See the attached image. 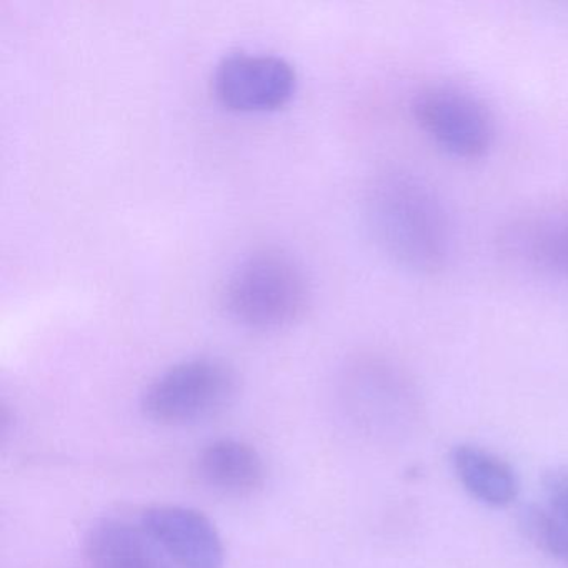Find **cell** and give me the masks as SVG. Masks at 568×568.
<instances>
[{
    "label": "cell",
    "instance_id": "cell-10",
    "mask_svg": "<svg viewBox=\"0 0 568 568\" xmlns=\"http://www.w3.org/2000/svg\"><path fill=\"white\" fill-rule=\"evenodd\" d=\"M85 555L94 568H179L141 525L115 518L92 525Z\"/></svg>",
    "mask_w": 568,
    "mask_h": 568
},
{
    "label": "cell",
    "instance_id": "cell-1",
    "mask_svg": "<svg viewBox=\"0 0 568 568\" xmlns=\"http://www.w3.org/2000/svg\"><path fill=\"white\" fill-rule=\"evenodd\" d=\"M368 234L395 264L415 274L444 271L454 251V227L438 192L414 172L388 169L364 195Z\"/></svg>",
    "mask_w": 568,
    "mask_h": 568
},
{
    "label": "cell",
    "instance_id": "cell-2",
    "mask_svg": "<svg viewBox=\"0 0 568 568\" xmlns=\"http://www.w3.org/2000/svg\"><path fill=\"white\" fill-rule=\"evenodd\" d=\"M311 287L295 258L281 248H258L229 272L222 285L225 314L248 331L291 327L307 311Z\"/></svg>",
    "mask_w": 568,
    "mask_h": 568
},
{
    "label": "cell",
    "instance_id": "cell-13",
    "mask_svg": "<svg viewBox=\"0 0 568 568\" xmlns=\"http://www.w3.org/2000/svg\"><path fill=\"white\" fill-rule=\"evenodd\" d=\"M547 507L568 525V468H557L544 480Z\"/></svg>",
    "mask_w": 568,
    "mask_h": 568
},
{
    "label": "cell",
    "instance_id": "cell-8",
    "mask_svg": "<svg viewBox=\"0 0 568 568\" xmlns=\"http://www.w3.org/2000/svg\"><path fill=\"white\" fill-rule=\"evenodd\" d=\"M139 525L179 568H225L224 540L204 511L154 505L142 511Z\"/></svg>",
    "mask_w": 568,
    "mask_h": 568
},
{
    "label": "cell",
    "instance_id": "cell-7",
    "mask_svg": "<svg viewBox=\"0 0 568 568\" xmlns=\"http://www.w3.org/2000/svg\"><path fill=\"white\" fill-rule=\"evenodd\" d=\"M497 248L520 271L568 284V209H534L508 219Z\"/></svg>",
    "mask_w": 568,
    "mask_h": 568
},
{
    "label": "cell",
    "instance_id": "cell-12",
    "mask_svg": "<svg viewBox=\"0 0 568 568\" xmlns=\"http://www.w3.org/2000/svg\"><path fill=\"white\" fill-rule=\"evenodd\" d=\"M525 537L548 557L568 567V525L547 505H528L520 511Z\"/></svg>",
    "mask_w": 568,
    "mask_h": 568
},
{
    "label": "cell",
    "instance_id": "cell-11",
    "mask_svg": "<svg viewBox=\"0 0 568 568\" xmlns=\"http://www.w3.org/2000/svg\"><path fill=\"white\" fill-rule=\"evenodd\" d=\"M452 467L465 490L488 507H507L518 495L514 468L491 452L475 445L452 450Z\"/></svg>",
    "mask_w": 568,
    "mask_h": 568
},
{
    "label": "cell",
    "instance_id": "cell-9",
    "mask_svg": "<svg viewBox=\"0 0 568 568\" xmlns=\"http://www.w3.org/2000/svg\"><path fill=\"white\" fill-rule=\"evenodd\" d=\"M199 478L219 494L247 497L261 490L267 477L261 452L241 438L209 442L195 460Z\"/></svg>",
    "mask_w": 568,
    "mask_h": 568
},
{
    "label": "cell",
    "instance_id": "cell-4",
    "mask_svg": "<svg viewBox=\"0 0 568 568\" xmlns=\"http://www.w3.org/2000/svg\"><path fill=\"white\" fill-rule=\"evenodd\" d=\"M412 112L425 135L452 158L475 161L484 158L494 144V118L487 105L467 89L428 85L415 95Z\"/></svg>",
    "mask_w": 568,
    "mask_h": 568
},
{
    "label": "cell",
    "instance_id": "cell-3",
    "mask_svg": "<svg viewBox=\"0 0 568 568\" xmlns=\"http://www.w3.org/2000/svg\"><path fill=\"white\" fill-rule=\"evenodd\" d=\"M237 392V371L224 358L202 355L155 377L142 394L141 410L152 424L191 427L221 415Z\"/></svg>",
    "mask_w": 568,
    "mask_h": 568
},
{
    "label": "cell",
    "instance_id": "cell-6",
    "mask_svg": "<svg viewBox=\"0 0 568 568\" xmlns=\"http://www.w3.org/2000/svg\"><path fill=\"white\" fill-rule=\"evenodd\" d=\"M295 85L291 62L272 54L227 55L212 75L215 99L235 112L277 111L291 101Z\"/></svg>",
    "mask_w": 568,
    "mask_h": 568
},
{
    "label": "cell",
    "instance_id": "cell-5",
    "mask_svg": "<svg viewBox=\"0 0 568 568\" xmlns=\"http://www.w3.org/2000/svg\"><path fill=\"white\" fill-rule=\"evenodd\" d=\"M352 408L368 430L397 438L417 427L420 395L404 368L384 357H364L347 372Z\"/></svg>",
    "mask_w": 568,
    "mask_h": 568
}]
</instances>
